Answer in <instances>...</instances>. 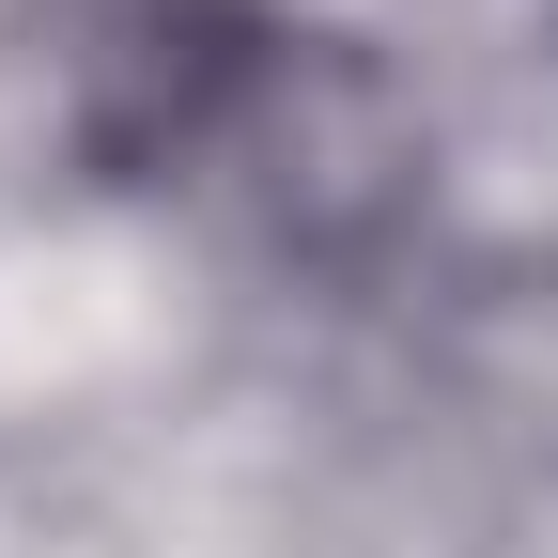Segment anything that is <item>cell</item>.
Returning a JSON list of instances; mask_svg holds the SVG:
<instances>
[]
</instances>
